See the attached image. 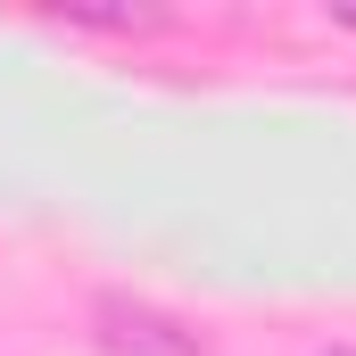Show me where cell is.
<instances>
[{"instance_id": "7a4b0ae2", "label": "cell", "mask_w": 356, "mask_h": 356, "mask_svg": "<svg viewBox=\"0 0 356 356\" xmlns=\"http://www.w3.org/2000/svg\"><path fill=\"white\" fill-rule=\"evenodd\" d=\"M58 25H75V33H149L166 17L158 8H58Z\"/></svg>"}, {"instance_id": "6da1fadb", "label": "cell", "mask_w": 356, "mask_h": 356, "mask_svg": "<svg viewBox=\"0 0 356 356\" xmlns=\"http://www.w3.org/2000/svg\"><path fill=\"white\" fill-rule=\"evenodd\" d=\"M91 332H99L108 356H199V340L182 332L175 315H158L141 298H99L91 307Z\"/></svg>"}]
</instances>
